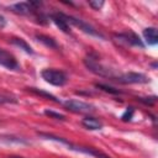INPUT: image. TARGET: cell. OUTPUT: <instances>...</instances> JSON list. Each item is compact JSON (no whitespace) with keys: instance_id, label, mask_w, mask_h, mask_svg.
Masks as SVG:
<instances>
[{"instance_id":"cell-10","label":"cell","mask_w":158,"mask_h":158,"mask_svg":"<svg viewBox=\"0 0 158 158\" xmlns=\"http://www.w3.org/2000/svg\"><path fill=\"white\" fill-rule=\"evenodd\" d=\"M51 20L54 22V25L57 27H59V30H62L63 32H69L70 31V26L67 22L65 19V14L63 12H54L51 15Z\"/></svg>"},{"instance_id":"cell-20","label":"cell","mask_w":158,"mask_h":158,"mask_svg":"<svg viewBox=\"0 0 158 158\" xmlns=\"http://www.w3.org/2000/svg\"><path fill=\"white\" fill-rule=\"evenodd\" d=\"M7 102H16V100L11 96H5V95H0V104H7Z\"/></svg>"},{"instance_id":"cell-4","label":"cell","mask_w":158,"mask_h":158,"mask_svg":"<svg viewBox=\"0 0 158 158\" xmlns=\"http://www.w3.org/2000/svg\"><path fill=\"white\" fill-rule=\"evenodd\" d=\"M64 105V107L72 112H77V114H90L95 110L94 105L89 104V102H84L80 100H65L62 102Z\"/></svg>"},{"instance_id":"cell-8","label":"cell","mask_w":158,"mask_h":158,"mask_svg":"<svg viewBox=\"0 0 158 158\" xmlns=\"http://www.w3.org/2000/svg\"><path fill=\"white\" fill-rule=\"evenodd\" d=\"M0 65L9 70H19L20 69V64H19L17 59L15 58V56L2 48H0Z\"/></svg>"},{"instance_id":"cell-19","label":"cell","mask_w":158,"mask_h":158,"mask_svg":"<svg viewBox=\"0 0 158 158\" xmlns=\"http://www.w3.org/2000/svg\"><path fill=\"white\" fill-rule=\"evenodd\" d=\"M89 6L93 7L94 10H100L104 6V1L102 0H96V1H89Z\"/></svg>"},{"instance_id":"cell-16","label":"cell","mask_w":158,"mask_h":158,"mask_svg":"<svg viewBox=\"0 0 158 158\" xmlns=\"http://www.w3.org/2000/svg\"><path fill=\"white\" fill-rule=\"evenodd\" d=\"M133 115H135V110H133V107H128V109L122 114L121 118H122V121H131L132 117H133Z\"/></svg>"},{"instance_id":"cell-21","label":"cell","mask_w":158,"mask_h":158,"mask_svg":"<svg viewBox=\"0 0 158 158\" xmlns=\"http://www.w3.org/2000/svg\"><path fill=\"white\" fill-rule=\"evenodd\" d=\"M5 26H6V20H5V17H4V16H1V15H0V30H2Z\"/></svg>"},{"instance_id":"cell-7","label":"cell","mask_w":158,"mask_h":158,"mask_svg":"<svg viewBox=\"0 0 158 158\" xmlns=\"http://www.w3.org/2000/svg\"><path fill=\"white\" fill-rule=\"evenodd\" d=\"M41 5V2H16L9 6V9L17 14V15H32L33 12H36V6Z\"/></svg>"},{"instance_id":"cell-14","label":"cell","mask_w":158,"mask_h":158,"mask_svg":"<svg viewBox=\"0 0 158 158\" xmlns=\"http://www.w3.org/2000/svg\"><path fill=\"white\" fill-rule=\"evenodd\" d=\"M36 38H37L40 42H42V43H44L46 46H48V47H52V48H57V43H56V41H54L53 38L48 37V36L37 35V36H36Z\"/></svg>"},{"instance_id":"cell-17","label":"cell","mask_w":158,"mask_h":158,"mask_svg":"<svg viewBox=\"0 0 158 158\" xmlns=\"http://www.w3.org/2000/svg\"><path fill=\"white\" fill-rule=\"evenodd\" d=\"M30 90L31 91H33L35 94H37V95H42V96H46V98H48V99H51V100H54V101H58L52 94H49V93H46V91H42V90H38V89H36V88H30Z\"/></svg>"},{"instance_id":"cell-9","label":"cell","mask_w":158,"mask_h":158,"mask_svg":"<svg viewBox=\"0 0 158 158\" xmlns=\"http://www.w3.org/2000/svg\"><path fill=\"white\" fill-rule=\"evenodd\" d=\"M115 38L116 41L118 42H122L127 46H135V47H139V48H143L144 44L142 42V40L133 32H123V33H118V35H115Z\"/></svg>"},{"instance_id":"cell-1","label":"cell","mask_w":158,"mask_h":158,"mask_svg":"<svg viewBox=\"0 0 158 158\" xmlns=\"http://www.w3.org/2000/svg\"><path fill=\"white\" fill-rule=\"evenodd\" d=\"M41 135H42L43 137L48 138V139H54V141H57V142H60V143H63V144L68 146V147H69V149H72V151L81 152V153H85V154H89V156H93V157H96V158H111V157H109V156L104 154L102 152H100V151H96V149H94V148H91V147H83V146H77V144H73V143L68 142L67 139H64V138H62V137H57V136H53V135H48V133H41Z\"/></svg>"},{"instance_id":"cell-11","label":"cell","mask_w":158,"mask_h":158,"mask_svg":"<svg viewBox=\"0 0 158 158\" xmlns=\"http://www.w3.org/2000/svg\"><path fill=\"white\" fill-rule=\"evenodd\" d=\"M143 38L149 46H154L158 43V35L156 27H147L143 30Z\"/></svg>"},{"instance_id":"cell-15","label":"cell","mask_w":158,"mask_h":158,"mask_svg":"<svg viewBox=\"0 0 158 158\" xmlns=\"http://www.w3.org/2000/svg\"><path fill=\"white\" fill-rule=\"evenodd\" d=\"M96 88H99V89H101V90H104L106 93H110V94H120L121 93L120 90H117L115 88H111L109 85H105V84H96Z\"/></svg>"},{"instance_id":"cell-3","label":"cell","mask_w":158,"mask_h":158,"mask_svg":"<svg viewBox=\"0 0 158 158\" xmlns=\"http://www.w3.org/2000/svg\"><path fill=\"white\" fill-rule=\"evenodd\" d=\"M41 75H42V78L47 83H49L51 85H54V86H63L68 81L67 74L63 70H59V69L47 68V69H43L42 70Z\"/></svg>"},{"instance_id":"cell-12","label":"cell","mask_w":158,"mask_h":158,"mask_svg":"<svg viewBox=\"0 0 158 158\" xmlns=\"http://www.w3.org/2000/svg\"><path fill=\"white\" fill-rule=\"evenodd\" d=\"M81 125L88 128V130H91V131H95V130H101L102 128V122L99 121L98 118L95 117H91V116H88V117H84L81 120Z\"/></svg>"},{"instance_id":"cell-2","label":"cell","mask_w":158,"mask_h":158,"mask_svg":"<svg viewBox=\"0 0 158 158\" xmlns=\"http://www.w3.org/2000/svg\"><path fill=\"white\" fill-rule=\"evenodd\" d=\"M84 64L86 65V68H88L90 72L95 73L96 75L105 77V78L112 79V80L116 78V74H114L111 69H109L107 67H105L104 64H101V63L98 60V58H94L93 56L86 57V58L84 59Z\"/></svg>"},{"instance_id":"cell-5","label":"cell","mask_w":158,"mask_h":158,"mask_svg":"<svg viewBox=\"0 0 158 158\" xmlns=\"http://www.w3.org/2000/svg\"><path fill=\"white\" fill-rule=\"evenodd\" d=\"M114 80L117 83H121V84H143V83L148 81V78L142 73L128 72V73L116 75V78Z\"/></svg>"},{"instance_id":"cell-18","label":"cell","mask_w":158,"mask_h":158,"mask_svg":"<svg viewBox=\"0 0 158 158\" xmlns=\"http://www.w3.org/2000/svg\"><path fill=\"white\" fill-rule=\"evenodd\" d=\"M44 115H47L52 118H57V120H64L65 118V116L63 114H59V112H56V111H52V110H46Z\"/></svg>"},{"instance_id":"cell-13","label":"cell","mask_w":158,"mask_h":158,"mask_svg":"<svg viewBox=\"0 0 158 158\" xmlns=\"http://www.w3.org/2000/svg\"><path fill=\"white\" fill-rule=\"evenodd\" d=\"M11 42H12L15 46L20 47L21 49H23L26 53H30V54H32V53H33V51H32L31 46H30V44H27L25 40H22V38H12V41H11Z\"/></svg>"},{"instance_id":"cell-6","label":"cell","mask_w":158,"mask_h":158,"mask_svg":"<svg viewBox=\"0 0 158 158\" xmlns=\"http://www.w3.org/2000/svg\"><path fill=\"white\" fill-rule=\"evenodd\" d=\"M65 19H67V22L69 23V26H75V27H79V30L84 31L85 33L90 35V36H95V37H102L100 32H98L93 26H90L89 23H86L85 21L78 19V17H74V16H69V15H65Z\"/></svg>"}]
</instances>
